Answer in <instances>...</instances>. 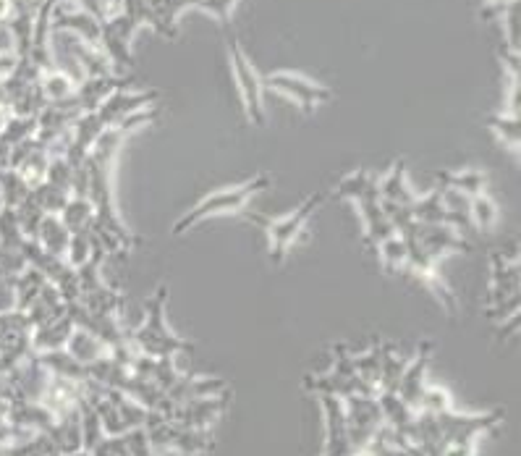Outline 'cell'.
Wrapping results in <instances>:
<instances>
[{"instance_id":"cell-1","label":"cell","mask_w":521,"mask_h":456,"mask_svg":"<svg viewBox=\"0 0 521 456\" xmlns=\"http://www.w3.org/2000/svg\"><path fill=\"white\" fill-rule=\"evenodd\" d=\"M330 194L328 192H312L304 202H299L294 210H288L283 215H260V213H249L244 210L247 215V221L257 223V226L265 231V239H268V255H270V263L273 265H283L286 263L288 252L294 249V244L299 242V236L304 234V228L309 226V221L315 218L317 210L323 208L325 202H328Z\"/></svg>"},{"instance_id":"cell-2","label":"cell","mask_w":521,"mask_h":456,"mask_svg":"<svg viewBox=\"0 0 521 456\" xmlns=\"http://www.w3.org/2000/svg\"><path fill=\"white\" fill-rule=\"evenodd\" d=\"M270 187H273V176H270V173H257V176L247 179L244 184L215 189V192L205 194L192 210H186L179 221L173 223L171 234L184 236L186 231H192L194 226H199V223L207 221V218H213V215L244 213V210H247V202Z\"/></svg>"},{"instance_id":"cell-3","label":"cell","mask_w":521,"mask_h":456,"mask_svg":"<svg viewBox=\"0 0 521 456\" xmlns=\"http://www.w3.org/2000/svg\"><path fill=\"white\" fill-rule=\"evenodd\" d=\"M165 302H168V289L160 286L150 299H147V315H144L142 325H137L134 331H129V339L139 354L152 357V360H163L181 352H192V341L181 339L179 333H173L165 320Z\"/></svg>"},{"instance_id":"cell-4","label":"cell","mask_w":521,"mask_h":456,"mask_svg":"<svg viewBox=\"0 0 521 456\" xmlns=\"http://www.w3.org/2000/svg\"><path fill=\"white\" fill-rule=\"evenodd\" d=\"M226 50L228 61H231V71H234L236 87L241 92V105H244V116L252 126H265L268 116H265V105H262V74L254 69L252 58L247 56V50L239 42L234 29H226Z\"/></svg>"},{"instance_id":"cell-5","label":"cell","mask_w":521,"mask_h":456,"mask_svg":"<svg viewBox=\"0 0 521 456\" xmlns=\"http://www.w3.org/2000/svg\"><path fill=\"white\" fill-rule=\"evenodd\" d=\"M262 90L278 92V95L294 100L304 113H315L320 105L333 100V90L325 84L315 82L296 71H273V74L262 76Z\"/></svg>"},{"instance_id":"cell-6","label":"cell","mask_w":521,"mask_h":456,"mask_svg":"<svg viewBox=\"0 0 521 456\" xmlns=\"http://www.w3.org/2000/svg\"><path fill=\"white\" fill-rule=\"evenodd\" d=\"M406 244H409V263H406L404 273H409L412 278H417L419 284L425 286L432 297L438 299L440 307H443L448 315H456V312H459V299H456V294L451 291V286L440 278L438 260L427 255L425 249L419 247L417 242H412V239H406Z\"/></svg>"},{"instance_id":"cell-7","label":"cell","mask_w":521,"mask_h":456,"mask_svg":"<svg viewBox=\"0 0 521 456\" xmlns=\"http://www.w3.org/2000/svg\"><path fill=\"white\" fill-rule=\"evenodd\" d=\"M401 236L417 242L438 263L448 255H461V252L467 255V252H472V242H469L467 236L451 226H440V223H414Z\"/></svg>"},{"instance_id":"cell-8","label":"cell","mask_w":521,"mask_h":456,"mask_svg":"<svg viewBox=\"0 0 521 456\" xmlns=\"http://www.w3.org/2000/svg\"><path fill=\"white\" fill-rule=\"evenodd\" d=\"M346 407V425H349V441L351 449L362 451L372 441L375 430L383 425V412L375 396H346L343 399Z\"/></svg>"},{"instance_id":"cell-9","label":"cell","mask_w":521,"mask_h":456,"mask_svg":"<svg viewBox=\"0 0 521 456\" xmlns=\"http://www.w3.org/2000/svg\"><path fill=\"white\" fill-rule=\"evenodd\" d=\"M228 407H231V388L218 396H205V399H189L181 401V404H173L168 420L179 422L184 428L213 430V425L226 415Z\"/></svg>"},{"instance_id":"cell-10","label":"cell","mask_w":521,"mask_h":456,"mask_svg":"<svg viewBox=\"0 0 521 456\" xmlns=\"http://www.w3.org/2000/svg\"><path fill=\"white\" fill-rule=\"evenodd\" d=\"M325 412V446L323 456H354L351 449L349 425H346V407L343 399L336 394H317Z\"/></svg>"},{"instance_id":"cell-11","label":"cell","mask_w":521,"mask_h":456,"mask_svg":"<svg viewBox=\"0 0 521 456\" xmlns=\"http://www.w3.org/2000/svg\"><path fill=\"white\" fill-rule=\"evenodd\" d=\"M155 100H158V92L155 90L131 92L126 90V87H121V90L110 92V95L105 97V103L100 105L95 113L105 124V129H110V126H118L121 121H126L129 116L142 111V108H150Z\"/></svg>"},{"instance_id":"cell-12","label":"cell","mask_w":521,"mask_h":456,"mask_svg":"<svg viewBox=\"0 0 521 456\" xmlns=\"http://www.w3.org/2000/svg\"><path fill=\"white\" fill-rule=\"evenodd\" d=\"M430 362H432V344L430 341H425V344L417 349V354H414V360H409V365H406L404 375H401V380H398L396 386L398 399L404 401L409 409H414V412H417L419 399H422V394H425L427 388V370H430Z\"/></svg>"},{"instance_id":"cell-13","label":"cell","mask_w":521,"mask_h":456,"mask_svg":"<svg viewBox=\"0 0 521 456\" xmlns=\"http://www.w3.org/2000/svg\"><path fill=\"white\" fill-rule=\"evenodd\" d=\"M378 194L383 202H391V205H406L412 208V202L417 200V189L412 187L409 181V173H406L404 160H396L388 171L378 179Z\"/></svg>"},{"instance_id":"cell-14","label":"cell","mask_w":521,"mask_h":456,"mask_svg":"<svg viewBox=\"0 0 521 456\" xmlns=\"http://www.w3.org/2000/svg\"><path fill=\"white\" fill-rule=\"evenodd\" d=\"M228 391V383L223 378H215V375H181L176 380V386L168 391V399L173 404H181V401L189 399H205V396H218Z\"/></svg>"},{"instance_id":"cell-15","label":"cell","mask_w":521,"mask_h":456,"mask_svg":"<svg viewBox=\"0 0 521 456\" xmlns=\"http://www.w3.org/2000/svg\"><path fill=\"white\" fill-rule=\"evenodd\" d=\"M412 215L417 223H440V226H451L464 234V228L459 226V221H456L446 210V205H443L440 187H432L430 192L417 194V200L412 202Z\"/></svg>"},{"instance_id":"cell-16","label":"cell","mask_w":521,"mask_h":456,"mask_svg":"<svg viewBox=\"0 0 521 456\" xmlns=\"http://www.w3.org/2000/svg\"><path fill=\"white\" fill-rule=\"evenodd\" d=\"M74 328L76 325L74 320H71L69 312L61 315V318L50 320V323L37 325L35 331H32V349H35V354L58 352V349L66 346V341H69V336L74 333Z\"/></svg>"},{"instance_id":"cell-17","label":"cell","mask_w":521,"mask_h":456,"mask_svg":"<svg viewBox=\"0 0 521 456\" xmlns=\"http://www.w3.org/2000/svg\"><path fill=\"white\" fill-rule=\"evenodd\" d=\"M63 349H66V352H69L71 357L84 367H92L95 362L110 357L108 344H105L103 339H97L95 333L87 331V328H74V333H71Z\"/></svg>"},{"instance_id":"cell-18","label":"cell","mask_w":521,"mask_h":456,"mask_svg":"<svg viewBox=\"0 0 521 456\" xmlns=\"http://www.w3.org/2000/svg\"><path fill=\"white\" fill-rule=\"evenodd\" d=\"M438 187L453 189V192L467 194L469 200L477 194L487 192V173L480 168H459V171H438L435 173Z\"/></svg>"},{"instance_id":"cell-19","label":"cell","mask_w":521,"mask_h":456,"mask_svg":"<svg viewBox=\"0 0 521 456\" xmlns=\"http://www.w3.org/2000/svg\"><path fill=\"white\" fill-rule=\"evenodd\" d=\"M69 239H71V231L66 226H63L61 215L48 213L40 221V226H37L35 242L40 244V247L45 249L48 255L66 257V249H69Z\"/></svg>"},{"instance_id":"cell-20","label":"cell","mask_w":521,"mask_h":456,"mask_svg":"<svg viewBox=\"0 0 521 456\" xmlns=\"http://www.w3.org/2000/svg\"><path fill=\"white\" fill-rule=\"evenodd\" d=\"M58 215H61L63 226L69 228L71 234L95 226V208H92L90 197H82V194H69V200H66Z\"/></svg>"},{"instance_id":"cell-21","label":"cell","mask_w":521,"mask_h":456,"mask_svg":"<svg viewBox=\"0 0 521 456\" xmlns=\"http://www.w3.org/2000/svg\"><path fill=\"white\" fill-rule=\"evenodd\" d=\"M375 255L385 273H404L406 263H409V244L401 234H393L378 244Z\"/></svg>"},{"instance_id":"cell-22","label":"cell","mask_w":521,"mask_h":456,"mask_svg":"<svg viewBox=\"0 0 521 456\" xmlns=\"http://www.w3.org/2000/svg\"><path fill=\"white\" fill-rule=\"evenodd\" d=\"M485 126L490 132L498 137L503 147L519 155V145H521V124L519 116H508V113H493V116L485 118Z\"/></svg>"},{"instance_id":"cell-23","label":"cell","mask_w":521,"mask_h":456,"mask_svg":"<svg viewBox=\"0 0 521 456\" xmlns=\"http://www.w3.org/2000/svg\"><path fill=\"white\" fill-rule=\"evenodd\" d=\"M32 187H29L27 181L21 179L19 171L8 166H0V205L3 208H19L21 202L27 200Z\"/></svg>"},{"instance_id":"cell-24","label":"cell","mask_w":521,"mask_h":456,"mask_svg":"<svg viewBox=\"0 0 521 456\" xmlns=\"http://www.w3.org/2000/svg\"><path fill=\"white\" fill-rule=\"evenodd\" d=\"M372 187H378V176L367 168H359V171H351L349 176H343L336 187L338 200L346 202H357L362 194L370 192Z\"/></svg>"},{"instance_id":"cell-25","label":"cell","mask_w":521,"mask_h":456,"mask_svg":"<svg viewBox=\"0 0 521 456\" xmlns=\"http://www.w3.org/2000/svg\"><path fill=\"white\" fill-rule=\"evenodd\" d=\"M45 286H48V281H45V276H42L40 270L32 268V265H27V268L21 270L19 276H16V297H19V310L27 312L29 307L35 304V299L40 297Z\"/></svg>"},{"instance_id":"cell-26","label":"cell","mask_w":521,"mask_h":456,"mask_svg":"<svg viewBox=\"0 0 521 456\" xmlns=\"http://www.w3.org/2000/svg\"><path fill=\"white\" fill-rule=\"evenodd\" d=\"M501 221V210L495 205L490 194H477L469 200V226H477L480 231H490Z\"/></svg>"},{"instance_id":"cell-27","label":"cell","mask_w":521,"mask_h":456,"mask_svg":"<svg viewBox=\"0 0 521 456\" xmlns=\"http://www.w3.org/2000/svg\"><path fill=\"white\" fill-rule=\"evenodd\" d=\"M40 87L48 103H61V100H66V97H71L76 92L74 79H69L63 71H55V69L42 71Z\"/></svg>"},{"instance_id":"cell-28","label":"cell","mask_w":521,"mask_h":456,"mask_svg":"<svg viewBox=\"0 0 521 456\" xmlns=\"http://www.w3.org/2000/svg\"><path fill=\"white\" fill-rule=\"evenodd\" d=\"M53 454H58V451H55L48 433H37V436L27 438V441L3 446V451H0V456H53Z\"/></svg>"},{"instance_id":"cell-29","label":"cell","mask_w":521,"mask_h":456,"mask_svg":"<svg viewBox=\"0 0 521 456\" xmlns=\"http://www.w3.org/2000/svg\"><path fill=\"white\" fill-rule=\"evenodd\" d=\"M446 409H453L451 394H448L446 388L427 386L425 394H422V399H419L417 412H427V415H440V412H446Z\"/></svg>"},{"instance_id":"cell-30","label":"cell","mask_w":521,"mask_h":456,"mask_svg":"<svg viewBox=\"0 0 521 456\" xmlns=\"http://www.w3.org/2000/svg\"><path fill=\"white\" fill-rule=\"evenodd\" d=\"M239 0H199L197 11H205L213 19H218V24L223 29H231V14H234V6Z\"/></svg>"},{"instance_id":"cell-31","label":"cell","mask_w":521,"mask_h":456,"mask_svg":"<svg viewBox=\"0 0 521 456\" xmlns=\"http://www.w3.org/2000/svg\"><path fill=\"white\" fill-rule=\"evenodd\" d=\"M124 441L129 446V456H158L152 451L150 438H147V430L144 428H131L124 433Z\"/></svg>"},{"instance_id":"cell-32","label":"cell","mask_w":521,"mask_h":456,"mask_svg":"<svg viewBox=\"0 0 521 456\" xmlns=\"http://www.w3.org/2000/svg\"><path fill=\"white\" fill-rule=\"evenodd\" d=\"M19 310V297H16V278L0 276V315Z\"/></svg>"},{"instance_id":"cell-33","label":"cell","mask_w":521,"mask_h":456,"mask_svg":"<svg viewBox=\"0 0 521 456\" xmlns=\"http://www.w3.org/2000/svg\"><path fill=\"white\" fill-rule=\"evenodd\" d=\"M92 456H129V446H126L124 436H105L103 441L97 443L95 449L90 451Z\"/></svg>"},{"instance_id":"cell-34","label":"cell","mask_w":521,"mask_h":456,"mask_svg":"<svg viewBox=\"0 0 521 456\" xmlns=\"http://www.w3.org/2000/svg\"><path fill=\"white\" fill-rule=\"evenodd\" d=\"M477 446L480 441H448L440 449V456H477Z\"/></svg>"},{"instance_id":"cell-35","label":"cell","mask_w":521,"mask_h":456,"mask_svg":"<svg viewBox=\"0 0 521 456\" xmlns=\"http://www.w3.org/2000/svg\"><path fill=\"white\" fill-rule=\"evenodd\" d=\"M16 14V0H0V21H11Z\"/></svg>"},{"instance_id":"cell-36","label":"cell","mask_w":521,"mask_h":456,"mask_svg":"<svg viewBox=\"0 0 521 456\" xmlns=\"http://www.w3.org/2000/svg\"><path fill=\"white\" fill-rule=\"evenodd\" d=\"M490 3H511V0H490Z\"/></svg>"}]
</instances>
